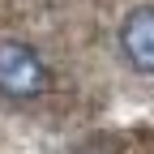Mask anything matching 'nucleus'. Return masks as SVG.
Wrapping results in <instances>:
<instances>
[{
    "instance_id": "nucleus-1",
    "label": "nucleus",
    "mask_w": 154,
    "mask_h": 154,
    "mask_svg": "<svg viewBox=\"0 0 154 154\" xmlns=\"http://www.w3.org/2000/svg\"><path fill=\"white\" fill-rule=\"evenodd\" d=\"M51 86V73L30 43L22 38H0V99L9 103H34Z\"/></svg>"
},
{
    "instance_id": "nucleus-2",
    "label": "nucleus",
    "mask_w": 154,
    "mask_h": 154,
    "mask_svg": "<svg viewBox=\"0 0 154 154\" xmlns=\"http://www.w3.org/2000/svg\"><path fill=\"white\" fill-rule=\"evenodd\" d=\"M116 43L120 56L146 77H154V5H137L120 17V30H116Z\"/></svg>"
},
{
    "instance_id": "nucleus-3",
    "label": "nucleus",
    "mask_w": 154,
    "mask_h": 154,
    "mask_svg": "<svg viewBox=\"0 0 154 154\" xmlns=\"http://www.w3.org/2000/svg\"><path fill=\"white\" fill-rule=\"evenodd\" d=\"M77 154H111L107 146H86V150H77Z\"/></svg>"
}]
</instances>
